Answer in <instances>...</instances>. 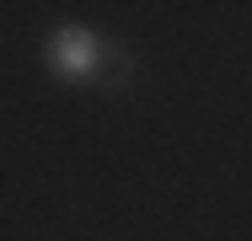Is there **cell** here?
I'll return each mask as SVG.
<instances>
[{"instance_id": "obj_1", "label": "cell", "mask_w": 252, "mask_h": 241, "mask_svg": "<svg viewBox=\"0 0 252 241\" xmlns=\"http://www.w3.org/2000/svg\"><path fill=\"white\" fill-rule=\"evenodd\" d=\"M102 38L97 32H86V27H64V32H54L49 38V70L54 75H64V81H92L97 75V64H102Z\"/></svg>"}, {"instance_id": "obj_2", "label": "cell", "mask_w": 252, "mask_h": 241, "mask_svg": "<svg viewBox=\"0 0 252 241\" xmlns=\"http://www.w3.org/2000/svg\"><path fill=\"white\" fill-rule=\"evenodd\" d=\"M134 81V54H124V48H102V64H97V75H92V86H102V91H124Z\"/></svg>"}]
</instances>
